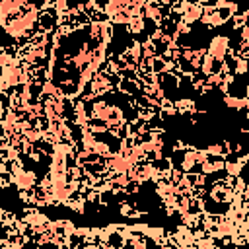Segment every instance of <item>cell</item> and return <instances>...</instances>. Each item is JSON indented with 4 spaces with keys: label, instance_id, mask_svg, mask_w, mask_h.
I'll return each mask as SVG.
<instances>
[{
    "label": "cell",
    "instance_id": "1",
    "mask_svg": "<svg viewBox=\"0 0 249 249\" xmlns=\"http://www.w3.org/2000/svg\"><path fill=\"white\" fill-rule=\"evenodd\" d=\"M228 45H230V39H228V37H214L212 43H210V47L206 49V53H208L210 56L218 58V60H224V58L228 56V51H230Z\"/></svg>",
    "mask_w": 249,
    "mask_h": 249
}]
</instances>
